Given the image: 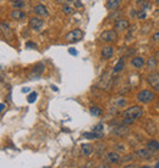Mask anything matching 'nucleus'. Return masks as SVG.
<instances>
[{
  "mask_svg": "<svg viewBox=\"0 0 159 168\" xmlns=\"http://www.w3.org/2000/svg\"><path fill=\"white\" fill-rule=\"evenodd\" d=\"M12 6L15 9H21V7L25 6V1H23V0H17V1H14L12 3Z\"/></svg>",
  "mask_w": 159,
  "mask_h": 168,
  "instance_id": "26",
  "label": "nucleus"
},
{
  "mask_svg": "<svg viewBox=\"0 0 159 168\" xmlns=\"http://www.w3.org/2000/svg\"><path fill=\"white\" fill-rule=\"evenodd\" d=\"M36 99H37V93L36 91H33V93H31V94L27 96V101L29 102V104H32V102H34L36 101Z\"/></svg>",
  "mask_w": 159,
  "mask_h": 168,
  "instance_id": "25",
  "label": "nucleus"
},
{
  "mask_svg": "<svg viewBox=\"0 0 159 168\" xmlns=\"http://www.w3.org/2000/svg\"><path fill=\"white\" fill-rule=\"evenodd\" d=\"M143 116V110L139 106H132L130 108H127L126 111H124L122 113V117L124 118H129V119H138Z\"/></svg>",
  "mask_w": 159,
  "mask_h": 168,
  "instance_id": "1",
  "label": "nucleus"
},
{
  "mask_svg": "<svg viewBox=\"0 0 159 168\" xmlns=\"http://www.w3.org/2000/svg\"><path fill=\"white\" fill-rule=\"evenodd\" d=\"M153 40H154V42H159V32L155 33V34L153 35Z\"/></svg>",
  "mask_w": 159,
  "mask_h": 168,
  "instance_id": "34",
  "label": "nucleus"
},
{
  "mask_svg": "<svg viewBox=\"0 0 159 168\" xmlns=\"http://www.w3.org/2000/svg\"><path fill=\"white\" fill-rule=\"evenodd\" d=\"M125 104H126V100H125V99H120V100L118 101V106H119V107H120V106H124Z\"/></svg>",
  "mask_w": 159,
  "mask_h": 168,
  "instance_id": "32",
  "label": "nucleus"
},
{
  "mask_svg": "<svg viewBox=\"0 0 159 168\" xmlns=\"http://www.w3.org/2000/svg\"><path fill=\"white\" fill-rule=\"evenodd\" d=\"M43 71H44V65L38 63V65H36L33 67V72H32L31 76H36V78H39V76L43 73Z\"/></svg>",
  "mask_w": 159,
  "mask_h": 168,
  "instance_id": "18",
  "label": "nucleus"
},
{
  "mask_svg": "<svg viewBox=\"0 0 159 168\" xmlns=\"http://www.w3.org/2000/svg\"><path fill=\"white\" fill-rule=\"evenodd\" d=\"M146 12H145V10H142V9H141V11H138V13H137V18H138V20H145V18H146Z\"/></svg>",
  "mask_w": 159,
  "mask_h": 168,
  "instance_id": "27",
  "label": "nucleus"
},
{
  "mask_svg": "<svg viewBox=\"0 0 159 168\" xmlns=\"http://www.w3.org/2000/svg\"><path fill=\"white\" fill-rule=\"evenodd\" d=\"M44 25V21L42 20V18H38V17H31L29 18V27L34 31H41L42 27Z\"/></svg>",
  "mask_w": 159,
  "mask_h": 168,
  "instance_id": "7",
  "label": "nucleus"
},
{
  "mask_svg": "<svg viewBox=\"0 0 159 168\" xmlns=\"http://www.w3.org/2000/svg\"><path fill=\"white\" fill-rule=\"evenodd\" d=\"M28 91H29L28 88H23V89H22V93H28Z\"/></svg>",
  "mask_w": 159,
  "mask_h": 168,
  "instance_id": "36",
  "label": "nucleus"
},
{
  "mask_svg": "<svg viewBox=\"0 0 159 168\" xmlns=\"http://www.w3.org/2000/svg\"><path fill=\"white\" fill-rule=\"evenodd\" d=\"M155 95H154V93H152L151 90H141L138 94H137V100L141 102V104H149L154 100Z\"/></svg>",
  "mask_w": 159,
  "mask_h": 168,
  "instance_id": "3",
  "label": "nucleus"
},
{
  "mask_svg": "<svg viewBox=\"0 0 159 168\" xmlns=\"http://www.w3.org/2000/svg\"><path fill=\"white\" fill-rule=\"evenodd\" d=\"M124 66H125V61H124V57H121V59L118 61V63L115 65L113 72H114V73H119V72H121V71L124 69Z\"/></svg>",
  "mask_w": 159,
  "mask_h": 168,
  "instance_id": "20",
  "label": "nucleus"
},
{
  "mask_svg": "<svg viewBox=\"0 0 159 168\" xmlns=\"http://www.w3.org/2000/svg\"><path fill=\"white\" fill-rule=\"evenodd\" d=\"M10 1H12V3H14V1H17V0H10Z\"/></svg>",
  "mask_w": 159,
  "mask_h": 168,
  "instance_id": "41",
  "label": "nucleus"
},
{
  "mask_svg": "<svg viewBox=\"0 0 159 168\" xmlns=\"http://www.w3.org/2000/svg\"><path fill=\"white\" fill-rule=\"evenodd\" d=\"M155 57H158V59H159V51L157 52V55H155Z\"/></svg>",
  "mask_w": 159,
  "mask_h": 168,
  "instance_id": "39",
  "label": "nucleus"
},
{
  "mask_svg": "<svg viewBox=\"0 0 159 168\" xmlns=\"http://www.w3.org/2000/svg\"><path fill=\"white\" fill-rule=\"evenodd\" d=\"M147 82L157 93H159V72L151 73L147 77Z\"/></svg>",
  "mask_w": 159,
  "mask_h": 168,
  "instance_id": "5",
  "label": "nucleus"
},
{
  "mask_svg": "<svg viewBox=\"0 0 159 168\" xmlns=\"http://www.w3.org/2000/svg\"><path fill=\"white\" fill-rule=\"evenodd\" d=\"M154 1H155V4H157V5L159 6V0H154Z\"/></svg>",
  "mask_w": 159,
  "mask_h": 168,
  "instance_id": "38",
  "label": "nucleus"
},
{
  "mask_svg": "<svg viewBox=\"0 0 159 168\" xmlns=\"http://www.w3.org/2000/svg\"><path fill=\"white\" fill-rule=\"evenodd\" d=\"M69 52L71 54V55H75V56L77 55V51H76L75 49H72V48H70V49H69Z\"/></svg>",
  "mask_w": 159,
  "mask_h": 168,
  "instance_id": "33",
  "label": "nucleus"
},
{
  "mask_svg": "<svg viewBox=\"0 0 159 168\" xmlns=\"http://www.w3.org/2000/svg\"><path fill=\"white\" fill-rule=\"evenodd\" d=\"M142 1L145 3V1H146V0H137V1H136V3H137V4H141V3H142Z\"/></svg>",
  "mask_w": 159,
  "mask_h": 168,
  "instance_id": "37",
  "label": "nucleus"
},
{
  "mask_svg": "<svg viewBox=\"0 0 159 168\" xmlns=\"http://www.w3.org/2000/svg\"><path fill=\"white\" fill-rule=\"evenodd\" d=\"M147 147L151 149L152 151H159V141H157V140H149L147 143Z\"/></svg>",
  "mask_w": 159,
  "mask_h": 168,
  "instance_id": "21",
  "label": "nucleus"
},
{
  "mask_svg": "<svg viewBox=\"0 0 159 168\" xmlns=\"http://www.w3.org/2000/svg\"><path fill=\"white\" fill-rule=\"evenodd\" d=\"M103 129H104V125H103V124H97V125L93 128L94 132H103Z\"/></svg>",
  "mask_w": 159,
  "mask_h": 168,
  "instance_id": "30",
  "label": "nucleus"
},
{
  "mask_svg": "<svg viewBox=\"0 0 159 168\" xmlns=\"http://www.w3.org/2000/svg\"><path fill=\"white\" fill-rule=\"evenodd\" d=\"M10 16L14 18V20H23V18H26V13H25L23 11L19 10V9L14 10V11L10 13Z\"/></svg>",
  "mask_w": 159,
  "mask_h": 168,
  "instance_id": "17",
  "label": "nucleus"
},
{
  "mask_svg": "<svg viewBox=\"0 0 159 168\" xmlns=\"http://www.w3.org/2000/svg\"><path fill=\"white\" fill-rule=\"evenodd\" d=\"M114 54V49L112 45H107L102 49V57L103 59H110Z\"/></svg>",
  "mask_w": 159,
  "mask_h": 168,
  "instance_id": "11",
  "label": "nucleus"
},
{
  "mask_svg": "<svg viewBox=\"0 0 159 168\" xmlns=\"http://www.w3.org/2000/svg\"><path fill=\"white\" fill-rule=\"evenodd\" d=\"M55 1H57L58 4H63V5H64V4H69L70 1H71V0H55Z\"/></svg>",
  "mask_w": 159,
  "mask_h": 168,
  "instance_id": "31",
  "label": "nucleus"
},
{
  "mask_svg": "<svg viewBox=\"0 0 159 168\" xmlns=\"http://www.w3.org/2000/svg\"><path fill=\"white\" fill-rule=\"evenodd\" d=\"M26 48L27 49H37V44L33 42H27L26 43Z\"/></svg>",
  "mask_w": 159,
  "mask_h": 168,
  "instance_id": "28",
  "label": "nucleus"
},
{
  "mask_svg": "<svg viewBox=\"0 0 159 168\" xmlns=\"http://www.w3.org/2000/svg\"><path fill=\"white\" fill-rule=\"evenodd\" d=\"M4 108H5V104H0V112H2Z\"/></svg>",
  "mask_w": 159,
  "mask_h": 168,
  "instance_id": "35",
  "label": "nucleus"
},
{
  "mask_svg": "<svg viewBox=\"0 0 159 168\" xmlns=\"http://www.w3.org/2000/svg\"><path fill=\"white\" fill-rule=\"evenodd\" d=\"M90 113H91L92 116H94V117H99V116H102V113H103V110H102L100 107H98V106H92V107L90 108Z\"/></svg>",
  "mask_w": 159,
  "mask_h": 168,
  "instance_id": "19",
  "label": "nucleus"
},
{
  "mask_svg": "<svg viewBox=\"0 0 159 168\" xmlns=\"http://www.w3.org/2000/svg\"><path fill=\"white\" fill-rule=\"evenodd\" d=\"M155 168H159V162H158V163L155 164Z\"/></svg>",
  "mask_w": 159,
  "mask_h": 168,
  "instance_id": "40",
  "label": "nucleus"
},
{
  "mask_svg": "<svg viewBox=\"0 0 159 168\" xmlns=\"http://www.w3.org/2000/svg\"><path fill=\"white\" fill-rule=\"evenodd\" d=\"M81 149H82V154L84 156H91L93 154V151H94V147L91 144H82Z\"/></svg>",
  "mask_w": 159,
  "mask_h": 168,
  "instance_id": "14",
  "label": "nucleus"
},
{
  "mask_svg": "<svg viewBox=\"0 0 159 168\" xmlns=\"http://www.w3.org/2000/svg\"><path fill=\"white\" fill-rule=\"evenodd\" d=\"M131 65L135 67V68H142L143 65H145V59L141 57V56H136L131 60Z\"/></svg>",
  "mask_w": 159,
  "mask_h": 168,
  "instance_id": "13",
  "label": "nucleus"
},
{
  "mask_svg": "<svg viewBox=\"0 0 159 168\" xmlns=\"http://www.w3.org/2000/svg\"><path fill=\"white\" fill-rule=\"evenodd\" d=\"M129 27H130V22L127 20H125V18H120V20H118L114 25V28H115L116 32H124Z\"/></svg>",
  "mask_w": 159,
  "mask_h": 168,
  "instance_id": "8",
  "label": "nucleus"
},
{
  "mask_svg": "<svg viewBox=\"0 0 159 168\" xmlns=\"http://www.w3.org/2000/svg\"><path fill=\"white\" fill-rule=\"evenodd\" d=\"M83 137L84 138H87V139H102L103 138V133L102 132H86V133H83Z\"/></svg>",
  "mask_w": 159,
  "mask_h": 168,
  "instance_id": "16",
  "label": "nucleus"
},
{
  "mask_svg": "<svg viewBox=\"0 0 159 168\" xmlns=\"http://www.w3.org/2000/svg\"><path fill=\"white\" fill-rule=\"evenodd\" d=\"M0 32H2V34L4 35V38H6V39H11L14 37V32L10 28L8 22H2L0 23Z\"/></svg>",
  "mask_w": 159,
  "mask_h": 168,
  "instance_id": "6",
  "label": "nucleus"
},
{
  "mask_svg": "<svg viewBox=\"0 0 159 168\" xmlns=\"http://www.w3.org/2000/svg\"><path fill=\"white\" fill-rule=\"evenodd\" d=\"M118 16H121V12H120V11H116V12L109 15V20H116V17H118Z\"/></svg>",
  "mask_w": 159,
  "mask_h": 168,
  "instance_id": "29",
  "label": "nucleus"
},
{
  "mask_svg": "<svg viewBox=\"0 0 159 168\" xmlns=\"http://www.w3.org/2000/svg\"><path fill=\"white\" fill-rule=\"evenodd\" d=\"M34 12H36V15L42 16V17L49 16V12H48V10H47V7L44 5H37L36 7H34Z\"/></svg>",
  "mask_w": 159,
  "mask_h": 168,
  "instance_id": "15",
  "label": "nucleus"
},
{
  "mask_svg": "<svg viewBox=\"0 0 159 168\" xmlns=\"http://www.w3.org/2000/svg\"><path fill=\"white\" fill-rule=\"evenodd\" d=\"M83 35H84V33H83L81 29L76 28V29H74V31H71V32H69V33L65 35V40H66L67 43H77V42H80V40L83 38Z\"/></svg>",
  "mask_w": 159,
  "mask_h": 168,
  "instance_id": "2",
  "label": "nucleus"
},
{
  "mask_svg": "<svg viewBox=\"0 0 159 168\" xmlns=\"http://www.w3.org/2000/svg\"><path fill=\"white\" fill-rule=\"evenodd\" d=\"M118 39V32L115 29L113 31H104L100 34V40L105 42V43H113Z\"/></svg>",
  "mask_w": 159,
  "mask_h": 168,
  "instance_id": "4",
  "label": "nucleus"
},
{
  "mask_svg": "<svg viewBox=\"0 0 159 168\" xmlns=\"http://www.w3.org/2000/svg\"><path fill=\"white\" fill-rule=\"evenodd\" d=\"M107 160L109 163H119L121 161V156L118 152H108L107 154Z\"/></svg>",
  "mask_w": 159,
  "mask_h": 168,
  "instance_id": "12",
  "label": "nucleus"
},
{
  "mask_svg": "<svg viewBox=\"0 0 159 168\" xmlns=\"http://www.w3.org/2000/svg\"><path fill=\"white\" fill-rule=\"evenodd\" d=\"M63 12L66 13V15H71V13L74 12V9L70 6V5H67V4H64V6H63Z\"/></svg>",
  "mask_w": 159,
  "mask_h": 168,
  "instance_id": "24",
  "label": "nucleus"
},
{
  "mask_svg": "<svg viewBox=\"0 0 159 168\" xmlns=\"http://www.w3.org/2000/svg\"><path fill=\"white\" fill-rule=\"evenodd\" d=\"M157 57H153V56H152V57H149L148 59V61H147V68L148 69H154L155 67H157Z\"/></svg>",
  "mask_w": 159,
  "mask_h": 168,
  "instance_id": "23",
  "label": "nucleus"
},
{
  "mask_svg": "<svg viewBox=\"0 0 159 168\" xmlns=\"http://www.w3.org/2000/svg\"><path fill=\"white\" fill-rule=\"evenodd\" d=\"M153 154H154V151H152L151 149H142V150H138L136 152V155L142 160H151Z\"/></svg>",
  "mask_w": 159,
  "mask_h": 168,
  "instance_id": "9",
  "label": "nucleus"
},
{
  "mask_svg": "<svg viewBox=\"0 0 159 168\" xmlns=\"http://www.w3.org/2000/svg\"><path fill=\"white\" fill-rule=\"evenodd\" d=\"M120 5H121V0H108L107 4H105L107 9L110 10V11L118 10V9L120 7Z\"/></svg>",
  "mask_w": 159,
  "mask_h": 168,
  "instance_id": "10",
  "label": "nucleus"
},
{
  "mask_svg": "<svg viewBox=\"0 0 159 168\" xmlns=\"http://www.w3.org/2000/svg\"><path fill=\"white\" fill-rule=\"evenodd\" d=\"M115 133L119 135V137H124V135H126V134H129V129L125 127V124L122 123V125L119 128V129H116L115 130Z\"/></svg>",
  "mask_w": 159,
  "mask_h": 168,
  "instance_id": "22",
  "label": "nucleus"
},
{
  "mask_svg": "<svg viewBox=\"0 0 159 168\" xmlns=\"http://www.w3.org/2000/svg\"><path fill=\"white\" fill-rule=\"evenodd\" d=\"M157 106H158V108H159V101H158V104H157Z\"/></svg>",
  "mask_w": 159,
  "mask_h": 168,
  "instance_id": "42",
  "label": "nucleus"
}]
</instances>
